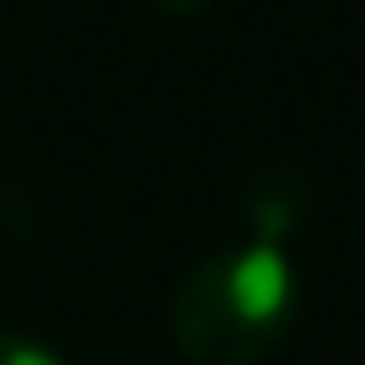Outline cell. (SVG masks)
Returning <instances> with one entry per match:
<instances>
[{"mask_svg":"<svg viewBox=\"0 0 365 365\" xmlns=\"http://www.w3.org/2000/svg\"><path fill=\"white\" fill-rule=\"evenodd\" d=\"M242 210H247L252 242L285 247V237L307 220V210H312V178L296 167V161H269V167H258L247 178Z\"/></svg>","mask_w":365,"mask_h":365,"instance_id":"cell-2","label":"cell"},{"mask_svg":"<svg viewBox=\"0 0 365 365\" xmlns=\"http://www.w3.org/2000/svg\"><path fill=\"white\" fill-rule=\"evenodd\" d=\"M296 263L274 242H226L182 274L167 328L188 365H258L296 322Z\"/></svg>","mask_w":365,"mask_h":365,"instance_id":"cell-1","label":"cell"},{"mask_svg":"<svg viewBox=\"0 0 365 365\" xmlns=\"http://www.w3.org/2000/svg\"><path fill=\"white\" fill-rule=\"evenodd\" d=\"M145 6H156V11H167V16H194V11H205L210 0H145Z\"/></svg>","mask_w":365,"mask_h":365,"instance_id":"cell-4","label":"cell"},{"mask_svg":"<svg viewBox=\"0 0 365 365\" xmlns=\"http://www.w3.org/2000/svg\"><path fill=\"white\" fill-rule=\"evenodd\" d=\"M0 365H70L54 344L33 339V333H16V328H0Z\"/></svg>","mask_w":365,"mask_h":365,"instance_id":"cell-3","label":"cell"}]
</instances>
